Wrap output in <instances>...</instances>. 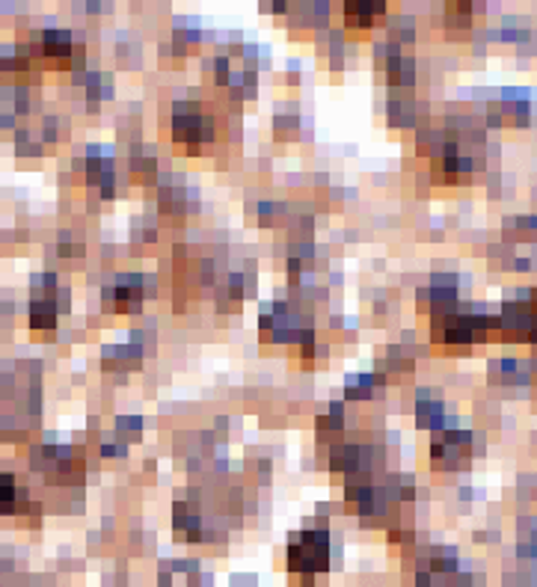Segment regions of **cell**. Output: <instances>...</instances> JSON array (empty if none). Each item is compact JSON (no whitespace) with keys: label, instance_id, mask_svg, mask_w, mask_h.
<instances>
[{"label":"cell","instance_id":"6da1fadb","mask_svg":"<svg viewBox=\"0 0 537 587\" xmlns=\"http://www.w3.org/2000/svg\"><path fill=\"white\" fill-rule=\"evenodd\" d=\"M330 567V537L327 528H306L288 540V573L318 576Z\"/></svg>","mask_w":537,"mask_h":587},{"label":"cell","instance_id":"7a4b0ae2","mask_svg":"<svg viewBox=\"0 0 537 587\" xmlns=\"http://www.w3.org/2000/svg\"><path fill=\"white\" fill-rule=\"evenodd\" d=\"M434 333L446 344H469L475 338H484L487 318L484 315H472V312H451V309H446L443 315H437Z\"/></svg>","mask_w":537,"mask_h":587},{"label":"cell","instance_id":"3957f363","mask_svg":"<svg viewBox=\"0 0 537 587\" xmlns=\"http://www.w3.org/2000/svg\"><path fill=\"white\" fill-rule=\"evenodd\" d=\"M472 454V439L463 430H448L434 439L431 445V460L437 469H463Z\"/></svg>","mask_w":537,"mask_h":587},{"label":"cell","instance_id":"277c9868","mask_svg":"<svg viewBox=\"0 0 537 587\" xmlns=\"http://www.w3.org/2000/svg\"><path fill=\"white\" fill-rule=\"evenodd\" d=\"M448 582H457V558L451 552L434 549L419 561L416 570V585L419 587H443Z\"/></svg>","mask_w":537,"mask_h":587},{"label":"cell","instance_id":"5b68a950","mask_svg":"<svg viewBox=\"0 0 537 587\" xmlns=\"http://www.w3.org/2000/svg\"><path fill=\"white\" fill-rule=\"evenodd\" d=\"M173 137L179 143L187 146H202V143H211L214 140V122L208 116H202L199 110H190V107H181L173 119Z\"/></svg>","mask_w":537,"mask_h":587},{"label":"cell","instance_id":"8992f818","mask_svg":"<svg viewBox=\"0 0 537 587\" xmlns=\"http://www.w3.org/2000/svg\"><path fill=\"white\" fill-rule=\"evenodd\" d=\"M502 330L508 336L537 338V309L529 303H508L502 312Z\"/></svg>","mask_w":537,"mask_h":587},{"label":"cell","instance_id":"52a82bcc","mask_svg":"<svg viewBox=\"0 0 537 587\" xmlns=\"http://www.w3.org/2000/svg\"><path fill=\"white\" fill-rule=\"evenodd\" d=\"M140 285L143 279L140 276H119L116 285H113V303L119 312H137L140 309Z\"/></svg>","mask_w":537,"mask_h":587},{"label":"cell","instance_id":"ba28073f","mask_svg":"<svg viewBox=\"0 0 537 587\" xmlns=\"http://www.w3.org/2000/svg\"><path fill=\"white\" fill-rule=\"evenodd\" d=\"M42 54L63 66L72 57V36L66 30H45L42 33Z\"/></svg>","mask_w":537,"mask_h":587},{"label":"cell","instance_id":"9c48e42d","mask_svg":"<svg viewBox=\"0 0 537 587\" xmlns=\"http://www.w3.org/2000/svg\"><path fill=\"white\" fill-rule=\"evenodd\" d=\"M30 327L33 330H54L57 327V306H54V300H33L30 303Z\"/></svg>","mask_w":537,"mask_h":587},{"label":"cell","instance_id":"30bf717a","mask_svg":"<svg viewBox=\"0 0 537 587\" xmlns=\"http://www.w3.org/2000/svg\"><path fill=\"white\" fill-rule=\"evenodd\" d=\"M18 499H21V493L12 481V475H0V513H15Z\"/></svg>","mask_w":537,"mask_h":587},{"label":"cell","instance_id":"8fae6325","mask_svg":"<svg viewBox=\"0 0 537 587\" xmlns=\"http://www.w3.org/2000/svg\"><path fill=\"white\" fill-rule=\"evenodd\" d=\"M377 12H383V6H371V3H351V6H345V15H348V24L351 27H357V24H368L371 21V15H377Z\"/></svg>","mask_w":537,"mask_h":587}]
</instances>
